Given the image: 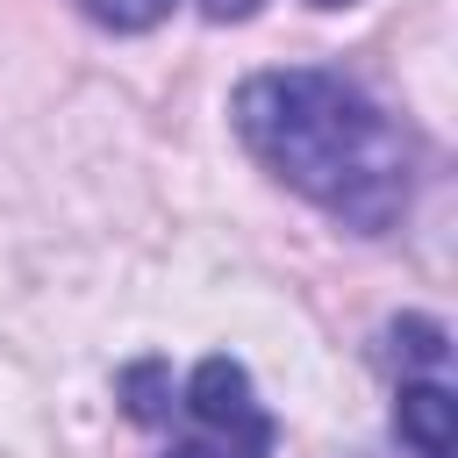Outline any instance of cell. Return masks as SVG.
<instances>
[{
	"mask_svg": "<svg viewBox=\"0 0 458 458\" xmlns=\"http://www.w3.org/2000/svg\"><path fill=\"white\" fill-rule=\"evenodd\" d=\"M236 136H243V150L279 186H293L301 200H315L351 236L401 229V215L415 200V143L344 72L293 64V72L243 79V93H236Z\"/></svg>",
	"mask_w": 458,
	"mask_h": 458,
	"instance_id": "obj_1",
	"label": "cell"
},
{
	"mask_svg": "<svg viewBox=\"0 0 458 458\" xmlns=\"http://www.w3.org/2000/svg\"><path fill=\"white\" fill-rule=\"evenodd\" d=\"M122 408L129 422L157 429V458H272L279 422L258 408L250 372L236 358H200L193 372L172 379V365L143 358L122 372Z\"/></svg>",
	"mask_w": 458,
	"mask_h": 458,
	"instance_id": "obj_2",
	"label": "cell"
},
{
	"mask_svg": "<svg viewBox=\"0 0 458 458\" xmlns=\"http://www.w3.org/2000/svg\"><path fill=\"white\" fill-rule=\"evenodd\" d=\"M394 437L415 458H451V444H458V401H451L444 372L401 379V394H394Z\"/></svg>",
	"mask_w": 458,
	"mask_h": 458,
	"instance_id": "obj_3",
	"label": "cell"
},
{
	"mask_svg": "<svg viewBox=\"0 0 458 458\" xmlns=\"http://www.w3.org/2000/svg\"><path fill=\"white\" fill-rule=\"evenodd\" d=\"M172 7H179V0H79V14H86V21H100V29H114V36L157 29Z\"/></svg>",
	"mask_w": 458,
	"mask_h": 458,
	"instance_id": "obj_4",
	"label": "cell"
},
{
	"mask_svg": "<svg viewBox=\"0 0 458 458\" xmlns=\"http://www.w3.org/2000/svg\"><path fill=\"white\" fill-rule=\"evenodd\" d=\"M250 7H258V0H200L208 21H236V14H250Z\"/></svg>",
	"mask_w": 458,
	"mask_h": 458,
	"instance_id": "obj_5",
	"label": "cell"
},
{
	"mask_svg": "<svg viewBox=\"0 0 458 458\" xmlns=\"http://www.w3.org/2000/svg\"><path fill=\"white\" fill-rule=\"evenodd\" d=\"M308 7H351V0H308Z\"/></svg>",
	"mask_w": 458,
	"mask_h": 458,
	"instance_id": "obj_6",
	"label": "cell"
}]
</instances>
